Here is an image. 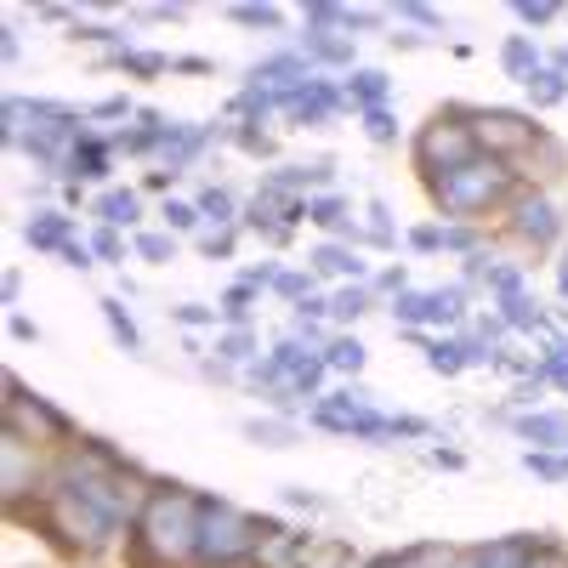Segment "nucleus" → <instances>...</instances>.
<instances>
[{"mask_svg": "<svg viewBox=\"0 0 568 568\" xmlns=\"http://www.w3.org/2000/svg\"><path fill=\"white\" fill-rule=\"evenodd\" d=\"M200 517H205V495H194L187 484H154L142 500L136 524H131V546L149 568H182L194 562L200 546Z\"/></svg>", "mask_w": 568, "mask_h": 568, "instance_id": "obj_1", "label": "nucleus"}, {"mask_svg": "<svg viewBox=\"0 0 568 568\" xmlns=\"http://www.w3.org/2000/svg\"><path fill=\"white\" fill-rule=\"evenodd\" d=\"M420 187H426V200H433L438 222H478V227H484L489 216H500V211L511 205V194H517L524 182H517L511 165L478 154V160H466V165H455L449 176L420 182Z\"/></svg>", "mask_w": 568, "mask_h": 568, "instance_id": "obj_2", "label": "nucleus"}, {"mask_svg": "<svg viewBox=\"0 0 568 568\" xmlns=\"http://www.w3.org/2000/svg\"><path fill=\"white\" fill-rule=\"evenodd\" d=\"M278 535H284L278 517H256V511H240L222 495H205L194 568H251V562H262V546L278 540Z\"/></svg>", "mask_w": 568, "mask_h": 568, "instance_id": "obj_3", "label": "nucleus"}, {"mask_svg": "<svg viewBox=\"0 0 568 568\" xmlns=\"http://www.w3.org/2000/svg\"><path fill=\"white\" fill-rule=\"evenodd\" d=\"M466 160H478V136H471V103H444V109H433V114L415 125V136H409V165H415L420 182H438V176H449V171L466 165Z\"/></svg>", "mask_w": 568, "mask_h": 568, "instance_id": "obj_4", "label": "nucleus"}, {"mask_svg": "<svg viewBox=\"0 0 568 568\" xmlns=\"http://www.w3.org/2000/svg\"><path fill=\"white\" fill-rule=\"evenodd\" d=\"M500 233L517 251H529V256H557L568 245V216L551 200V187H529L524 182L511 194V205L500 211Z\"/></svg>", "mask_w": 568, "mask_h": 568, "instance_id": "obj_5", "label": "nucleus"}, {"mask_svg": "<svg viewBox=\"0 0 568 568\" xmlns=\"http://www.w3.org/2000/svg\"><path fill=\"white\" fill-rule=\"evenodd\" d=\"M471 136H478V154H489V160L517 171L551 131L535 125V114H524V109H478L471 103Z\"/></svg>", "mask_w": 568, "mask_h": 568, "instance_id": "obj_6", "label": "nucleus"}, {"mask_svg": "<svg viewBox=\"0 0 568 568\" xmlns=\"http://www.w3.org/2000/svg\"><path fill=\"white\" fill-rule=\"evenodd\" d=\"M7 433H18V438H29V444H74V420L58 409V404H45L40 393H29L18 375H7Z\"/></svg>", "mask_w": 568, "mask_h": 568, "instance_id": "obj_7", "label": "nucleus"}, {"mask_svg": "<svg viewBox=\"0 0 568 568\" xmlns=\"http://www.w3.org/2000/svg\"><path fill=\"white\" fill-rule=\"evenodd\" d=\"M278 114L291 120L296 131H324L329 120H342V114H353V109H347V98H342V80H336V74H313V80H302L296 91H284Z\"/></svg>", "mask_w": 568, "mask_h": 568, "instance_id": "obj_8", "label": "nucleus"}, {"mask_svg": "<svg viewBox=\"0 0 568 568\" xmlns=\"http://www.w3.org/2000/svg\"><path fill=\"white\" fill-rule=\"evenodd\" d=\"M69 182H80V187H114V142H109V131H98V125H85V136H80V149L69 154V165H63V187Z\"/></svg>", "mask_w": 568, "mask_h": 568, "instance_id": "obj_9", "label": "nucleus"}, {"mask_svg": "<svg viewBox=\"0 0 568 568\" xmlns=\"http://www.w3.org/2000/svg\"><path fill=\"white\" fill-rule=\"evenodd\" d=\"M0 455H7V506L18 511L23 506V495H45V478L52 471L40 466V444H29V438H18V433H7V444H0Z\"/></svg>", "mask_w": 568, "mask_h": 568, "instance_id": "obj_10", "label": "nucleus"}, {"mask_svg": "<svg viewBox=\"0 0 568 568\" xmlns=\"http://www.w3.org/2000/svg\"><path fill=\"white\" fill-rule=\"evenodd\" d=\"M296 52L318 69V74H353L358 69V40L347 29H302Z\"/></svg>", "mask_w": 568, "mask_h": 568, "instance_id": "obj_11", "label": "nucleus"}, {"mask_svg": "<svg viewBox=\"0 0 568 568\" xmlns=\"http://www.w3.org/2000/svg\"><path fill=\"white\" fill-rule=\"evenodd\" d=\"M546 535H500V540H478L460 546V568H535Z\"/></svg>", "mask_w": 568, "mask_h": 568, "instance_id": "obj_12", "label": "nucleus"}, {"mask_svg": "<svg viewBox=\"0 0 568 568\" xmlns=\"http://www.w3.org/2000/svg\"><path fill=\"white\" fill-rule=\"evenodd\" d=\"M506 426L524 444H535V449H546V455H568V415L562 409H511L506 415Z\"/></svg>", "mask_w": 568, "mask_h": 568, "instance_id": "obj_13", "label": "nucleus"}, {"mask_svg": "<svg viewBox=\"0 0 568 568\" xmlns=\"http://www.w3.org/2000/svg\"><path fill=\"white\" fill-rule=\"evenodd\" d=\"M307 267H313L318 278H336V284H369V278H375L369 256L353 251V245H342V240H318V245L307 251Z\"/></svg>", "mask_w": 568, "mask_h": 568, "instance_id": "obj_14", "label": "nucleus"}, {"mask_svg": "<svg viewBox=\"0 0 568 568\" xmlns=\"http://www.w3.org/2000/svg\"><path fill=\"white\" fill-rule=\"evenodd\" d=\"M23 240H29L40 256H63L80 233H74V216H69L63 205H34L29 222H23Z\"/></svg>", "mask_w": 568, "mask_h": 568, "instance_id": "obj_15", "label": "nucleus"}, {"mask_svg": "<svg viewBox=\"0 0 568 568\" xmlns=\"http://www.w3.org/2000/svg\"><path fill=\"white\" fill-rule=\"evenodd\" d=\"M342 98L353 114H369V109H393V74L375 69V63H358L353 74H342Z\"/></svg>", "mask_w": 568, "mask_h": 568, "instance_id": "obj_16", "label": "nucleus"}, {"mask_svg": "<svg viewBox=\"0 0 568 568\" xmlns=\"http://www.w3.org/2000/svg\"><path fill=\"white\" fill-rule=\"evenodd\" d=\"M489 313H495V318L511 329V336H546V324H551L546 302L535 296V284H529V291H511V296L489 302Z\"/></svg>", "mask_w": 568, "mask_h": 568, "instance_id": "obj_17", "label": "nucleus"}, {"mask_svg": "<svg viewBox=\"0 0 568 568\" xmlns=\"http://www.w3.org/2000/svg\"><path fill=\"white\" fill-rule=\"evenodd\" d=\"M495 63H500V74H506V80L529 85V80L546 69V52H540V40H535V34H524V29H517V34H506V40H500Z\"/></svg>", "mask_w": 568, "mask_h": 568, "instance_id": "obj_18", "label": "nucleus"}, {"mask_svg": "<svg viewBox=\"0 0 568 568\" xmlns=\"http://www.w3.org/2000/svg\"><path fill=\"white\" fill-rule=\"evenodd\" d=\"M91 222H103V227H120V233H136L142 222V194L136 187H103V194H91Z\"/></svg>", "mask_w": 568, "mask_h": 568, "instance_id": "obj_19", "label": "nucleus"}, {"mask_svg": "<svg viewBox=\"0 0 568 568\" xmlns=\"http://www.w3.org/2000/svg\"><path fill=\"white\" fill-rule=\"evenodd\" d=\"M404 336L426 353V369L444 375V382H455V375H466V353H460V336H426V329H404Z\"/></svg>", "mask_w": 568, "mask_h": 568, "instance_id": "obj_20", "label": "nucleus"}, {"mask_svg": "<svg viewBox=\"0 0 568 568\" xmlns=\"http://www.w3.org/2000/svg\"><path fill=\"white\" fill-rule=\"evenodd\" d=\"M194 205L205 211V227H240V216H245V200L227 182H205L194 194Z\"/></svg>", "mask_w": 568, "mask_h": 568, "instance_id": "obj_21", "label": "nucleus"}, {"mask_svg": "<svg viewBox=\"0 0 568 568\" xmlns=\"http://www.w3.org/2000/svg\"><path fill=\"white\" fill-rule=\"evenodd\" d=\"M98 313H103V324H109V336H114V347H120V353H131V358L149 353V342H142V329H136V318H131V307H125L120 296H103V302H98Z\"/></svg>", "mask_w": 568, "mask_h": 568, "instance_id": "obj_22", "label": "nucleus"}, {"mask_svg": "<svg viewBox=\"0 0 568 568\" xmlns=\"http://www.w3.org/2000/svg\"><path fill=\"white\" fill-rule=\"evenodd\" d=\"M324 364H329V375H347V382H358L364 364H369V347H364L358 336H347V329H336V336H329V347H324Z\"/></svg>", "mask_w": 568, "mask_h": 568, "instance_id": "obj_23", "label": "nucleus"}, {"mask_svg": "<svg viewBox=\"0 0 568 568\" xmlns=\"http://www.w3.org/2000/svg\"><path fill=\"white\" fill-rule=\"evenodd\" d=\"M103 63L120 69L125 80H160V74H171V58L165 52H149V45H125V52H114Z\"/></svg>", "mask_w": 568, "mask_h": 568, "instance_id": "obj_24", "label": "nucleus"}, {"mask_svg": "<svg viewBox=\"0 0 568 568\" xmlns=\"http://www.w3.org/2000/svg\"><path fill=\"white\" fill-rule=\"evenodd\" d=\"M176 251H182V240H176V233H165V227H136L131 233V256L149 262V267H171Z\"/></svg>", "mask_w": 568, "mask_h": 568, "instance_id": "obj_25", "label": "nucleus"}, {"mask_svg": "<svg viewBox=\"0 0 568 568\" xmlns=\"http://www.w3.org/2000/svg\"><path fill=\"white\" fill-rule=\"evenodd\" d=\"M375 296L369 284H336V291H329V324H358L364 313H375Z\"/></svg>", "mask_w": 568, "mask_h": 568, "instance_id": "obj_26", "label": "nucleus"}, {"mask_svg": "<svg viewBox=\"0 0 568 568\" xmlns=\"http://www.w3.org/2000/svg\"><path fill=\"white\" fill-rule=\"evenodd\" d=\"M256 302H262V291H251V284H240V278H233L227 291H222V302H216V313H222V329H251V318H256Z\"/></svg>", "mask_w": 568, "mask_h": 568, "instance_id": "obj_27", "label": "nucleus"}, {"mask_svg": "<svg viewBox=\"0 0 568 568\" xmlns=\"http://www.w3.org/2000/svg\"><path fill=\"white\" fill-rule=\"evenodd\" d=\"M364 251H398V227H393V205L375 194L364 205Z\"/></svg>", "mask_w": 568, "mask_h": 568, "instance_id": "obj_28", "label": "nucleus"}, {"mask_svg": "<svg viewBox=\"0 0 568 568\" xmlns=\"http://www.w3.org/2000/svg\"><path fill=\"white\" fill-rule=\"evenodd\" d=\"M160 227L165 233H176V240H200V233H205V211L194 205V200H160Z\"/></svg>", "mask_w": 568, "mask_h": 568, "instance_id": "obj_29", "label": "nucleus"}, {"mask_svg": "<svg viewBox=\"0 0 568 568\" xmlns=\"http://www.w3.org/2000/svg\"><path fill=\"white\" fill-rule=\"evenodd\" d=\"M262 358V342H256V329H216V364L227 369H245Z\"/></svg>", "mask_w": 568, "mask_h": 568, "instance_id": "obj_30", "label": "nucleus"}, {"mask_svg": "<svg viewBox=\"0 0 568 568\" xmlns=\"http://www.w3.org/2000/svg\"><path fill=\"white\" fill-rule=\"evenodd\" d=\"M240 433H245L251 444H262V449H291V444L302 438V426H296V420H273V415H251Z\"/></svg>", "mask_w": 568, "mask_h": 568, "instance_id": "obj_31", "label": "nucleus"}, {"mask_svg": "<svg viewBox=\"0 0 568 568\" xmlns=\"http://www.w3.org/2000/svg\"><path fill=\"white\" fill-rule=\"evenodd\" d=\"M296 568H364V562H358V551H353L347 540L313 535V546H307V557H302Z\"/></svg>", "mask_w": 568, "mask_h": 568, "instance_id": "obj_32", "label": "nucleus"}, {"mask_svg": "<svg viewBox=\"0 0 568 568\" xmlns=\"http://www.w3.org/2000/svg\"><path fill=\"white\" fill-rule=\"evenodd\" d=\"M524 98H529V109H540V114H546V109H562V103H568V74H557V69L546 63V69L524 85Z\"/></svg>", "mask_w": 568, "mask_h": 568, "instance_id": "obj_33", "label": "nucleus"}, {"mask_svg": "<svg viewBox=\"0 0 568 568\" xmlns=\"http://www.w3.org/2000/svg\"><path fill=\"white\" fill-rule=\"evenodd\" d=\"M273 296H278V302H291V307H302L307 296H318V273H313V267H278Z\"/></svg>", "mask_w": 568, "mask_h": 568, "instance_id": "obj_34", "label": "nucleus"}, {"mask_svg": "<svg viewBox=\"0 0 568 568\" xmlns=\"http://www.w3.org/2000/svg\"><path fill=\"white\" fill-rule=\"evenodd\" d=\"M240 240H245V227H205L194 240V251L205 262H233V256H240Z\"/></svg>", "mask_w": 568, "mask_h": 568, "instance_id": "obj_35", "label": "nucleus"}, {"mask_svg": "<svg viewBox=\"0 0 568 568\" xmlns=\"http://www.w3.org/2000/svg\"><path fill=\"white\" fill-rule=\"evenodd\" d=\"M85 245H91V256L109 262V267H125V256H131V240H125L120 227H103V222L85 233Z\"/></svg>", "mask_w": 568, "mask_h": 568, "instance_id": "obj_36", "label": "nucleus"}, {"mask_svg": "<svg viewBox=\"0 0 568 568\" xmlns=\"http://www.w3.org/2000/svg\"><path fill=\"white\" fill-rule=\"evenodd\" d=\"M358 131L375 142V149H398V142H404V125H398L393 109H369V114H358Z\"/></svg>", "mask_w": 568, "mask_h": 568, "instance_id": "obj_37", "label": "nucleus"}, {"mask_svg": "<svg viewBox=\"0 0 568 568\" xmlns=\"http://www.w3.org/2000/svg\"><path fill=\"white\" fill-rule=\"evenodd\" d=\"M227 18L240 29H256V34H284V12L278 7H256V0H245V7H227Z\"/></svg>", "mask_w": 568, "mask_h": 568, "instance_id": "obj_38", "label": "nucleus"}, {"mask_svg": "<svg viewBox=\"0 0 568 568\" xmlns=\"http://www.w3.org/2000/svg\"><path fill=\"white\" fill-rule=\"evenodd\" d=\"M511 18L524 23V34H535V29L568 18V7H557V0H511Z\"/></svg>", "mask_w": 568, "mask_h": 568, "instance_id": "obj_39", "label": "nucleus"}, {"mask_svg": "<svg viewBox=\"0 0 568 568\" xmlns=\"http://www.w3.org/2000/svg\"><path fill=\"white\" fill-rule=\"evenodd\" d=\"M393 18H398V23H409L415 34H426V40H438V34H444V18H438L433 7H420V0H398Z\"/></svg>", "mask_w": 568, "mask_h": 568, "instance_id": "obj_40", "label": "nucleus"}, {"mask_svg": "<svg viewBox=\"0 0 568 568\" xmlns=\"http://www.w3.org/2000/svg\"><path fill=\"white\" fill-rule=\"evenodd\" d=\"M524 471L540 484H568V455H546V449H524Z\"/></svg>", "mask_w": 568, "mask_h": 568, "instance_id": "obj_41", "label": "nucleus"}, {"mask_svg": "<svg viewBox=\"0 0 568 568\" xmlns=\"http://www.w3.org/2000/svg\"><path fill=\"white\" fill-rule=\"evenodd\" d=\"M165 318L182 324V329H222V313L205 307V302H176V307H165Z\"/></svg>", "mask_w": 568, "mask_h": 568, "instance_id": "obj_42", "label": "nucleus"}, {"mask_svg": "<svg viewBox=\"0 0 568 568\" xmlns=\"http://www.w3.org/2000/svg\"><path fill=\"white\" fill-rule=\"evenodd\" d=\"M233 149H240V154H256V160H267V154L278 149V142H273V131H267V125H240V120H233Z\"/></svg>", "mask_w": 568, "mask_h": 568, "instance_id": "obj_43", "label": "nucleus"}, {"mask_svg": "<svg viewBox=\"0 0 568 568\" xmlns=\"http://www.w3.org/2000/svg\"><path fill=\"white\" fill-rule=\"evenodd\" d=\"M404 245H409L415 256H444V222H415V227L404 233Z\"/></svg>", "mask_w": 568, "mask_h": 568, "instance_id": "obj_44", "label": "nucleus"}, {"mask_svg": "<svg viewBox=\"0 0 568 568\" xmlns=\"http://www.w3.org/2000/svg\"><path fill=\"white\" fill-rule=\"evenodd\" d=\"M369 291H375V296H387V302H393V296H404V291H409V267H404V262H387V267H375Z\"/></svg>", "mask_w": 568, "mask_h": 568, "instance_id": "obj_45", "label": "nucleus"}, {"mask_svg": "<svg viewBox=\"0 0 568 568\" xmlns=\"http://www.w3.org/2000/svg\"><path fill=\"white\" fill-rule=\"evenodd\" d=\"M85 120L103 131V120H136V103H131L125 91H120V98H103V103H91V109H85Z\"/></svg>", "mask_w": 568, "mask_h": 568, "instance_id": "obj_46", "label": "nucleus"}, {"mask_svg": "<svg viewBox=\"0 0 568 568\" xmlns=\"http://www.w3.org/2000/svg\"><path fill=\"white\" fill-rule=\"evenodd\" d=\"M284 506H296V511H329V500L324 495H313L307 484H284V495H278Z\"/></svg>", "mask_w": 568, "mask_h": 568, "instance_id": "obj_47", "label": "nucleus"}, {"mask_svg": "<svg viewBox=\"0 0 568 568\" xmlns=\"http://www.w3.org/2000/svg\"><path fill=\"white\" fill-rule=\"evenodd\" d=\"M426 466H433V471H466V449H455V444H433V449H426Z\"/></svg>", "mask_w": 568, "mask_h": 568, "instance_id": "obj_48", "label": "nucleus"}, {"mask_svg": "<svg viewBox=\"0 0 568 568\" xmlns=\"http://www.w3.org/2000/svg\"><path fill=\"white\" fill-rule=\"evenodd\" d=\"M540 375H546V387L568 393V353H540Z\"/></svg>", "mask_w": 568, "mask_h": 568, "instance_id": "obj_49", "label": "nucleus"}, {"mask_svg": "<svg viewBox=\"0 0 568 568\" xmlns=\"http://www.w3.org/2000/svg\"><path fill=\"white\" fill-rule=\"evenodd\" d=\"M63 267H74V273H91V267H98V256H91V245H85V240H74V245L63 251Z\"/></svg>", "mask_w": 568, "mask_h": 568, "instance_id": "obj_50", "label": "nucleus"}, {"mask_svg": "<svg viewBox=\"0 0 568 568\" xmlns=\"http://www.w3.org/2000/svg\"><path fill=\"white\" fill-rule=\"evenodd\" d=\"M387 45H393V52H420V45H433V40L415 34V29H387Z\"/></svg>", "mask_w": 568, "mask_h": 568, "instance_id": "obj_51", "label": "nucleus"}, {"mask_svg": "<svg viewBox=\"0 0 568 568\" xmlns=\"http://www.w3.org/2000/svg\"><path fill=\"white\" fill-rule=\"evenodd\" d=\"M7 336H12V342H40V324L23 318V313H12V318H7Z\"/></svg>", "mask_w": 568, "mask_h": 568, "instance_id": "obj_52", "label": "nucleus"}, {"mask_svg": "<svg viewBox=\"0 0 568 568\" xmlns=\"http://www.w3.org/2000/svg\"><path fill=\"white\" fill-rule=\"evenodd\" d=\"M18 296H23V273H18V267H7V278H0V302L18 307Z\"/></svg>", "mask_w": 568, "mask_h": 568, "instance_id": "obj_53", "label": "nucleus"}, {"mask_svg": "<svg viewBox=\"0 0 568 568\" xmlns=\"http://www.w3.org/2000/svg\"><path fill=\"white\" fill-rule=\"evenodd\" d=\"M171 74H216L211 58H171Z\"/></svg>", "mask_w": 568, "mask_h": 568, "instance_id": "obj_54", "label": "nucleus"}, {"mask_svg": "<svg viewBox=\"0 0 568 568\" xmlns=\"http://www.w3.org/2000/svg\"><path fill=\"white\" fill-rule=\"evenodd\" d=\"M142 187H149V194H165V200H171L176 176H171V171H149V176H142Z\"/></svg>", "mask_w": 568, "mask_h": 568, "instance_id": "obj_55", "label": "nucleus"}, {"mask_svg": "<svg viewBox=\"0 0 568 568\" xmlns=\"http://www.w3.org/2000/svg\"><path fill=\"white\" fill-rule=\"evenodd\" d=\"M0 58H7V69L23 58V40H18V29H7V34H0Z\"/></svg>", "mask_w": 568, "mask_h": 568, "instance_id": "obj_56", "label": "nucleus"}, {"mask_svg": "<svg viewBox=\"0 0 568 568\" xmlns=\"http://www.w3.org/2000/svg\"><path fill=\"white\" fill-rule=\"evenodd\" d=\"M546 63H551L557 74H568V40H562V45H551V52H546Z\"/></svg>", "mask_w": 568, "mask_h": 568, "instance_id": "obj_57", "label": "nucleus"}]
</instances>
